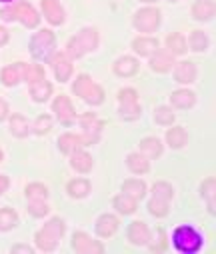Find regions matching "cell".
Returning a JSON list of instances; mask_svg holds the SVG:
<instances>
[{"label": "cell", "instance_id": "cell-6", "mask_svg": "<svg viewBox=\"0 0 216 254\" xmlns=\"http://www.w3.org/2000/svg\"><path fill=\"white\" fill-rule=\"evenodd\" d=\"M54 48V32L52 30H46L42 28L40 32H36L30 40V54L36 58V60H44L50 56Z\"/></svg>", "mask_w": 216, "mask_h": 254}, {"label": "cell", "instance_id": "cell-36", "mask_svg": "<svg viewBox=\"0 0 216 254\" xmlns=\"http://www.w3.org/2000/svg\"><path fill=\"white\" fill-rule=\"evenodd\" d=\"M46 196H48V190L44 184L32 182L26 186V198L28 200H46Z\"/></svg>", "mask_w": 216, "mask_h": 254}, {"label": "cell", "instance_id": "cell-46", "mask_svg": "<svg viewBox=\"0 0 216 254\" xmlns=\"http://www.w3.org/2000/svg\"><path fill=\"white\" fill-rule=\"evenodd\" d=\"M6 40H8V32H6L2 26H0V46L6 44Z\"/></svg>", "mask_w": 216, "mask_h": 254}, {"label": "cell", "instance_id": "cell-18", "mask_svg": "<svg viewBox=\"0 0 216 254\" xmlns=\"http://www.w3.org/2000/svg\"><path fill=\"white\" fill-rule=\"evenodd\" d=\"M196 78V66H194V62L190 60H182L176 64L174 68V80L180 82V84H188Z\"/></svg>", "mask_w": 216, "mask_h": 254}, {"label": "cell", "instance_id": "cell-30", "mask_svg": "<svg viewBox=\"0 0 216 254\" xmlns=\"http://www.w3.org/2000/svg\"><path fill=\"white\" fill-rule=\"evenodd\" d=\"M194 92L190 90H176L170 94V102L176 106V108H190L194 104Z\"/></svg>", "mask_w": 216, "mask_h": 254}, {"label": "cell", "instance_id": "cell-32", "mask_svg": "<svg viewBox=\"0 0 216 254\" xmlns=\"http://www.w3.org/2000/svg\"><path fill=\"white\" fill-rule=\"evenodd\" d=\"M166 46H168L170 54H184L186 52V40L178 32H172V34L166 36Z\"/></svg>", "mask_w": 216, "mask_h": 254}, {"label": "cell", "instance_id": "cell-25", "mask_svg": "<svg viewBox=\"0 0 216 254\" xmlns=\"http://www.w3.org/2000/svg\"><path fill=\"white\" fill-rule=\"evenodd\" d=\"M140 152L146 156V158H158L162 154V144L158 138L148 136V138H142L140 142Z\"/></svg>", "mask_w": 216, "mask_h": 254}, {"label": "cell", "instance_id": "cell-37", "mask_svg": "<svg viewBox=\"0 0 216 254\" xmlns=\"http://www.w3.org/2000/svg\"><path fill=\"white\" fill-rule=\"evenodd\" d=\"M152 196L170 202V198H172V186H170L168 182H162V180L156 182V184L152 186Z\"/></svg>", "mask_w": 216, "mask_h": 254}, {"label": "cell", "instance_id": "cell-43", "mask_svg": "<svg viewBox=\"0 0 216 254\" xmlns=\"http://www.w3.org/2000/svg\"><path fill=\"white\" fill-rule=\"evenodd\" d=\"M28 212L36 218H42L48 212V206L44 200H28Z\"/></svg>", "mask_w": 216, "mask_h": 254}, {"label": "cell", "instance_id": "cell-22", "mask_svg": "<svg viewBox=\"0 0 216 254\" xmlns=\"http://www.w3.org/2000/svg\"><path fill=\"white\" fill-rule=\"evenodd\" d=\"M70 166L74 170H78V172H88L92 168V158H90L88 152L78 148L74 152H70Z\"/></svg>", "mask_w": 216, "mask_h": 254}, {"label": "cell", "instance_id": "cell-39", "mask_svg": "<svg viewBox=\"0 0 216 254\" xmlns=\"http://www.w3.org/2000/svg\"><path fill=\"white\" fill-rule=\"evenodd\" d=\"M200 192H202V196L208 198V208H210V212L214 214V178H206V180L202 182Z\"/></svg>", "mask_w": 216, "mask_h": 254}, {"label": "cell", "instance_id": "cell-28", "mask_svg": "<svg viewBox=\"0 0 216 254\" xmlns=\"http://www.w3.org/2000/svg\"><path fill=\"white\" fill-rule=\"evenodd\" d=\"M214 14V4L210 0H196L192 6V16L196 20H210Z\"/></svg>", "mask_w": 216, "mask_h": 254}, {"label": "cell", "instance_id": "cell-10", "mask_svg": "<svg viewBox=\"0 0 216 254\" xmlns=\"http://www.w3.org/2000/svg\"><path fill=\"white\" fill-rule=\"evenodd\" d=\"M52 110H54V114H56L58 122H60V124H64V126H70L72 122H74V118H76L74 106H72L70 98H68V96H64V94H60V96H56V98H54V102H52Z\"/></svg>", "mask_w": 216, "mask_h": 254}, {"label": "cell", "instance_id": "cell-19", "mask_svg": "<svg viewBox=\"0 0 216 254\" xmlns=\"http://www.w3.org/2000/svg\"><path fill=\"white\" fill-rule=\"evenodd\" d=\"M118 230V218L112 214H102L96 222V234L100 238H110Z\"/></svg>", "mask_w": 216, "mask_h": 254}, {"label": "cell", "instance_id": "cell-21", "mask_svg": "<svg viewBox=\"0 0 216 254\" xmlns=\"http://www.w3.org/2000/svg\"><path fill=\"white\" fill-rule=\"evenodd\" d=\"M122 192L128 194L134 200H140L144 194H146V184H144L142 180H138V178H128L122 184Z\"/></svg>", "mask_w": 216, "mask_h": 254}, {"label": "cell", "instance_id": "cell-2", "mask_svg": "<svg viewBox=\"0 0 216 254\" xmlns=\"http://www.w3.org/2000/svg\"><path fill=\"white\" fill-rule=\"evenodd\" d=\"M62 234H64V222L58 216H54L42 226V230L36 232V246L44 252H50L58 246Z\"/></svg>", "mask_w": 216, "mask_h": 254}, {"label": "cell", "instance_id": "cell-4", "mask_svg": "<svg viewBox=\"0 0 216 254\" xmlns=\"http://www.w3.org/2000/svg\"><path fill=\"white\" fill-rule=\"evenodd\" d=\"M172 244H174L176 250H180V252H184V254H194V252H198L200 246H202V236H200L192 226L182 224V226H178V228L174 230V234H172Z\"/></svg>", "mask_w": 216, "mask_h": 254}, {"label": "cell", "instance_id": "cell-16", "mask_svg": "<svg viewBox=\"0 0 216 254\" xmlns=\"http://www.w3.org/2000/svg\"><path fill=\"white\" fill-rule=\"evenodd\" d=\"M172 56L174 54H170L168 50H156L154 54H150V68L154 72H168L174 64Z\"/></svg>", "mask_w": 216, "mask_h": 254}, {"label": "cell", "instance_id": "cell-44", "mask_svg": "<svg viewBox=\"0 0 216 254\" xmlns=\"http://www.w3.org/2000/svg\"><path fill=\"white\" fill-rule=\"evenodd\" d=\"M6 116H8V104L0 98V120H4Z\"/></svg>", "mask_w": 216, "mask_h": 254}, {"label": "cell", "instance_id": "cell-11", "mask_svg": "<svg viewBox=\"0 0 216 254\" xmlns=\"http://www.w3.org/2000/svg\"><path fill=\"white\" fill-rule=\"evenodd\" d=\"M72 248H74V252H78V254H100V252H104L102 242L92 240L84 232H74V236H72Z\"/></svg>", "mask_w": 216, "mask_h": 254}, {"label": "cell", "instance_id": "cell-12", "mask_svg": "<svg viewBox=\"0 0 216 254\" xmlns=\"http://www.w3.org/2000/svg\"><path fill=\"white\" fill-rule=\"evenodd\" d=\"M48 62H50L52 72L58 78V82H66L70 78V74H72V62H70V58L64 52H56V54L48 56Z\"/></svg>", "mask_w": 216, "mask_h": 254}, {"label": "cell", "instance_id": "cell-31", "mask_svg": "<svg viewBox=\"0 0 216 254\" xmlns=\"http://www.w3.org/2000/svg\"><path fill=\"white\" fill-rule=\"evenodd\" d=\"M10 132L18 138H24L28 134V122L22 114H12L10 116Z\"/></svg>", "mask_w": 216, "mask_h": 254}, {"label": "cell", "instance_id": "cell-14", "mask_svg": "<svg viewBox=\"0 0 216 254\" xmlns=\"http://www.w3.org/2000/svg\"><path fill=\"white\" fill-rule=\"evenodd\" d=\"M128 238H130V242L136 244V246L148 244V242H150V230H148V226L144 224V222L136 220V222H132V224L128 226Z\"/></svg>", "mask_w": 216, "mask_h": 254}, {"label": "cell", "instance_id": "cell-15", "mask_svg": "<svg viewBox=\"0 0 216 254\" xmlns=\"http://www.w3.org/2000/svg\"><path fill=\"white\" fill-rule=\"evenodd\" d=\"M42 4V14L50 24H62L64 22V10L58 4V0H40Z\"/></svg>", "mask_w": 216, "mask_h": 254}, {"label": "cell", "instance_id": "cell-49", "mask_svg": "<svg viewBox=\"0 0 216 254\" xmlns=\"http://www.w3.org/2000/svg\"><path fill=\"white\" fill-rule=\"evenodd\" d=\"M0 2H10V0H0Z\"/></svg>", "mask_w": 216, "mask_h": 254}, {"label": "cell", "instance_id": "cell-41", "mask_svg": "<svg viewBox=\"0 0 216 254\" xmlns=\"http://www.w3.org/2000/svg\"><path fill=\"white\" fill-rule=\"evenodd\" d=\"M44 78V68L42 64H26V74H24V80L30 84L34 80H40Z\"/></svg>", "mask_w": 216, "mask_h": 254}, {"label": "cell", "instance_id": "cell-13", "mask_svg": "<svg viewBox=\"0 0 216 254\" xmlns=\"http://www.w3.org/2000/svg\"><path fill=\"white\" fill-rule=\"evenodd\" d=\"M24 74H26V62H14V64H10L2 70L0 78H2L4 86H14L20 80H24Z\"/></svg>", "mask_w": 216, "mask_h": 254}, {"label": "cell", "instance_id": "cell-45", "mask_svg": "<svg viewBox=\"0 0 216 254\" xmlns=\"http://www.w3.org/2000/svg\"><path fill=\"white\" fill-rule=\"evenodd\" d=\"M8 184H10V182H8V178H6V176H2V174H0V194H2L4 190L8 188Z\"/></svg>", "mask_w": 216, "mask_h": 254}, {"label": "cell", "instance_id": "cell-35", "mask_svg": "<svg viewBox=\"0 0 216 254\" xmlns=\"http://www.w3.org/2000/svg\"><path fill=\"white\" fill-rule=\"evenodd\" d=\"M18 222V214L12 208H0V230H10Z\"/></svg>", "mask_w": 216, "mask_h": 254}, {"label": "cell", "instance_id": "cell-9", "mask_svg": "<svg viewBox=\"0 0 216 254\" xmlns=\"http://www.w3.org/2000/svg\"><path fill=\"white\" fill-rule=\"evenodd\" d=\"M98 140V136H90V134H62L58 138V148L64 152V154H70L78 150L80 146H88V144H94Z\"/></svg>", "mask_w": 216, "mask_h": 254}, {"label": "cell", "instance_id": "cell-26", "mask_svg": "<svg viewBox=\"0 0 216 254\" xmlns=\"http://www.w3.org/2000/svg\"><path fill=\"white\" fill-rule=\"evenodd\" d=\"M68 194L70 196H74V198H84L88 192H90V182L84 180V178H74V180H70L68 186Z\"/></svg>", "mask_w": 216, "mask_h": 254}, {"label": "cell", "instance_id": "cell-8", "mask_svg": "<svg viewBox=\"0 0 216 254\" xmlns=\"http://www.w3.org/2000/svg\"><path fill=\"white\" fill-rule=\"evenodd\" d=\"M118 102H120V114L124 120H134L140 116V106H138V94L132 88H122L118 92Z\"/></svg>", "mask_w": 216, "mask_h": 254}, {"label": "cell", "instance_id": "cell-27", "mask_svg": "<svg viewBox=\"0 0 216 254\" xmlns=\"http://www.w3.org/2000/svg\"><path fill=\"white\" fill-rule=\"evenodd\" d=\"M126 164L134 174H146L150 170V162L144 154H130L126 158Z\"/></svg>", "mask_w": 216, "mask_h": 254}, {"label": "cell", "instance_id": "cell-50", "mask_svg": "<svg viewBox=\"0 0 216 254\" xmlns=\"http://www.w3.org/2000/svg\"><path fill=\"white\" fill-rule=\"evenodd\" d=\"M170 2H178V0H170Z\"/></svg>", "mask_w": 216, "mask_h": 254}, {"label": "cell", "instance_id": "cell-5", "mask_svg": "<svg viewBox=\"0 0 216 254\" xmlns=\"http://www.w3.org/2000/svg\"><path fill=\"white\" fill-rule=\"evenodd\" d=\"M76 96H80L84 102L88 104H100L104 100V92L102 88L88 76V74H80L76 80H74V86H72Z\"/></svg>", "mask_w": 216, "mask_h": 254}, {"label": "cell", "instance_id": "cell-33", "mask_svg": "<svg viewBox=\"0 0 216 254\" xmlns=\"http://www.w3.org/2000/svg\"><path fill=\"white\" fill-rule=\"evenodd\" d=\"M114 208L118 210V212H122V214H132L134 210H136V200L134 198H130L128 194H118L114 200Z\"/></svg>", "mask_w": 216, "mask_h": 254}, {"label": "cell", "instance_id": "cell-20", "mask_svg": "<svg viewBox=\"0 0 216 254\" xmlns=\"http://www.w3.org/2000/svg\"><path fill=\"white\" fill-rule=\"evenodd\" d=\"M114 72L118 76H134L138 72V60L132 56H122L114 62Z\"/></svg>", "mask_w": 216, "mask_h": 254}, {"label": "cell", "instance_id": "cell-24", "mask_svg": "<svg viewBox=\"0 0 216 254\" xmlns=\"http://www.w3.org/2000/svg\"><path fill=\"white\" fill-rule=\"evenodd\" d=\"M80 126L84 128L86 134H90V136H98V134H100V128H102L104 124H102V120L96 118L94 112H86V114L80 116Z\"/></svg>", "mask_w": 216, "mask_h": 254}, {"label": "cell", "instance_id": "cell-7", "mask_svg": "<svg viewBox=\"0 0 216 254\" xmlns=\"http://www.w3.org/2000/svg\"><path fill=\"white\" fill-rule=\"evenodd\" d=\"M134 26L138 32H154L160 24V10L158 8H142L134 14Z\"/></svg>", "mask_w": 216, "mask_h": 254}, {"label": "cell", "instance_id": "cell-17", "mask_svg": "<svg viewBox=\"0 0 216 254\" xmlns=\"http://www.w3.org/2000/svg\"><path fill=\"white\" fill-rule=\"evenodd\" d=\"M132 50L138 56H150L158 50V40L152 36H138L132 40Z\"/></svg>", "mask_w": 216, "mask_h": 254}, {"label": "cell", "instance_id": "cell-34", "mask_svg": "<svg viewBox=\"0 0 216 254\" xmlns=\"http://www.w3.org/2000/svg\"><path fill=\"white\" fill-rule=\"evenodd\" d=\"M188 46H190V50H194V52L206 50V48H208V38H206V34H204L202 30H192L190 36H188Z\"/></svg>", "mask_w": 216, "mask_h": 254}, {"label": "cell", "instance_id": "cell-29", "mask_svg": "<svg viewBox=\"0 0 216 254\" xmlns=\"http://www.w3.org/2000/svg\"><path fill=\"white\" fill-rule=\"evenodd\" d=\"M166 142H168L172 148H182V146L188 142L186 130L182 128V126H172V128L166 132Z\"/></svg>", "mask_w": 216, "mask_h": 254}, {"label": "cell", "instance_id": "cell-38", "mask_svg": "<svg viewBox=\"0 0 216 254\" xmlns=\"http://www.w3.org/2000/svg\"><path fill=\"white\" fill-rule=\"evenodd\" d=\"M154 122L160 124V126H170V124L174 122V114H172V110L166 108V106H158V108L154 110Z\"/></svg>", "mask_w": 216, "mask_h": 254}, {"label": "cell", "instance_id": "cell-47", "mask_svg": "<svg viewBox=\"0 0 216 254\" xmlns=\"http://www.w3.org/2000/svg\"><path fill=\"white\" fill-rule=\"evenodd\" d=\"M12 252H26V254H30V252H32V248H30V246H14V248H12Z\"/></svg>", "mask_w": 216, "mask_h": 254}, {"label": "cell", "instance_id": "cell-23", "mask_svg": "<svg viewBox=\"0 0 216 254\" xmlns=\"http://www.w3.org/2000/svg\"><path fill=\"white\" fill-rule=\"evenodd\" d=\"M28 86H30V94H32V98H34L36 102H44V100H48L50 94H52V86H50V82H48L46 78L34 80V82H30Z\"/></svg>", "mask_w": 216, "mask_h": 254}, {"label": "cell", "instance_id": "cell-40", "mask_svg": "<svg viewBox=\"0 0 216 254\" xmlns=\"http://www.w3.org/2000/svg\"><path fill=\"white\" fill-rule=\"evenodd\" d=\"M148 210H150V214H154V216H166V214H168V202L152 196V200L148 202Z\"/></svg>", "mask_w": 216, "mask_h": 254}, {"label": "cell", "instance_id": "cell-51", "mask_svg": "<svg viewBox=\"0 0 216 254\" xmlns=\"http://www.w3.org/2000/svg\"><path fill=\"white\" fill-rule=\"evenodd\" d=\"M0 160H2V152H0Z\"/></svg>", "mask_w": 216, "mask_h": 254}, {"label": "cell", "instance_id": "cell-42", "mask_svg": "<svg viewBox=\"0 0 216 254\" xmlns=\"http://www.w3.org/2000/svg\"><path fill=\"white\" fill-rule=\"evenodd\" d=\"M50 128H52V118L48 114H42V116L36 118V122H34V132L36 134H46Z\"/></svg>", "mask_w": 216, "mask_h": 254}, {"label": "cell", "instance_id": "cell-48", "mask_svg": "<svg viewBox=\"0 0 216 254\" xmlns=\"http://www.w3.org/2000/svg\"><path fill=\"white\" fill-rule=\"evenodd\" d=\"M142 2H154V0H142Z\"/></svg>", "mask_w": 216, "mask_h": 254}, {"label": "cell", "instance_id": "cell-3", "mask_svg": "<svg viewBox=\"0 0 216 254\" xmlns=\"http://www.w3.org/2000/svg\"><path fill=\"white\" fill-rule=\"evenodd\" d=\"M0 18H4V20H18L26 28H34L38 24V20H40L38 12L28 2H16L12 6L2 8V10H0Z\"/></svg>", "mask_w": 216, "mask_h": 254}, {"label": "cell", "instance_id": "cell-1", "mask_svg": "<svg viewBox=\"0 0 216 254\" xmlns=\"http://www.w3.org/2000/svg\"><path fill=\"white\" fill-rule=\"evenodd\" d=\"M96 46H98V32L94 28H84L74 38L68 40V44H66V56L70 60H74V58H80L86 52L94 50Z\"/></svg>", "mask_w": 216, "mask_h": 254}]
</instances>
